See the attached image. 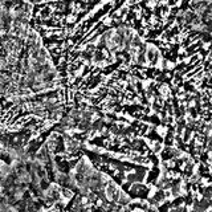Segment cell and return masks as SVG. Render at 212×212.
<instances>
[{
    "instance_id": "cell-1",
    "label": "cell",
    "mask_w": 212,
    "mask_h": 212,
    "mask_svg": "<svg viewBox=\"0 0 212 212\" xmlns=\"http://www.w3.org/2000/svg\"><path fill=\"white\" fill-rule=\"evenodd\" d=\"M68 3H69V4L72 5V7L74 8V9H78V3H77V0H69ZM87 8H89V4H87V3H84V7H82V8L80 7V9H84V11H80V15H77V13H76V15L73 16V19H72V20H78L80 17L82 19L84 13L86 12L85 9H87ZM69 12H77V11H69Z\"/></svg>"
}]
</instances>
